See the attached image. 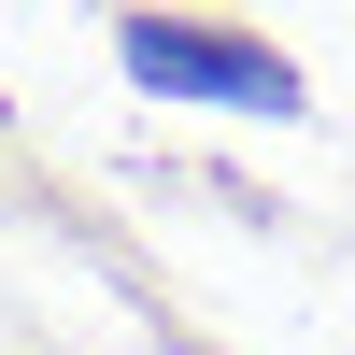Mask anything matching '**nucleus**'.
<instances>
[{
    "instance_id": "f257e3e1",
    "label": "nucleus",
    "mask_w": 355,
    "mask_h": 355,
    "mask_svg": "<svg viewBox=\"0 0 355 355\" xmlns=\"http://www.w3.org/2000/svg\"><path fill=\"white\" fill-rule=\"evenodd\" d=\"M128 71L157 85V100H214V114H284V100H299V71H284L270 43L199 28V15H142L128 28Z\"/></svg>"
}]
</instances>
